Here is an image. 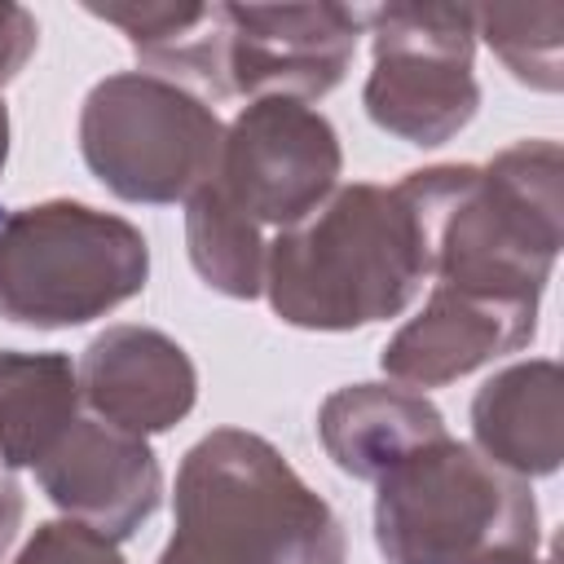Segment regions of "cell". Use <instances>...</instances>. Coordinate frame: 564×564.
<instances>
[{"label":"cell","mask_w":564,"mask_h":564,"mask_svg":"<svg viewBox=\"0 0 564 564\" xmlns=\"http://www.w3.org/2000/svg\"><path fill=\"white\" fill-rule=\"evenodd\" d=\"M419 207L441 286L542 304L564 247L560 141H516L485 167L436 163L397 181Z\"/></svg>","instance_id":"obj_1"},{"label":"cell","mask_w":564,"mask_h":564,"mask_svg":"<svg viewBox=\"0 0 564 564\" xmlns=\"http://www.w3.org/2000/svg\"><path fill=\"white\" fill-rule=\"evenodd\" d=\"M432 278L419 207L401 185H339L313 216L278 229L264 256L269 308L300 330H357L410 308Z\"/></svg>","instance_id":"obj_2"},{"label":"cell","mask_w":564,"mask_h":564,"mask_svg":"<svg viewBox=\"0 0 564 564\" xmlns=\"http://www.w3.org/2000/svg\"><path fill=\"white\" fill-rule=\"evenodd\" d=\"M176 529L159 564H344L335 507L313 494L278 445L216 427L176 467Z\"/></svg>","instance_id":"obj_3"},{"label":"cell","mask_w":564,"mask_h":564,"mask_svg":"<svg viewBox=\"0 0 564 564\" xmlns=\"http://www.w3.org/2000/svg\"><path fill=\"white\" fill-rule=\"evenodd\" d=\"M375 542L388 564H533L542 520L529 480L441 436L375 480Z\"/></svg>","instance_id":"obj_4"},{"label":"cell","mask_w":564,"mask_h":564,"mask_svg":"<svg viewBox=\"0 0 564 564\" xmlns=\"http://www.w3.org/2000/svg\"><path fill=\"white\" fill-rule=\"evenodd\" d=\"M145 234L101 207L48 198L0 216V317L31 330L97 322L145 291Z\"/></svg>","instance_id":"obj_5"},{"label":"cell","mask_w":564,"mask_h":564,"mask_svg":"<svg viewBox=\"0 0 564 564\" xmlns=\"http://www.w3.org/2000/svg\"><path fill=\"white\" fill-rule=\"evenodd\" d=\"M220 141L207 97L145 70L97 79L79 110V154L123 203H185L212 181Z\"/></svg>","instance_id":"obj_6"},{"label":"cell","mask_w":564,"mask_h":564,"mask_svg":"<svg viewBox=\"0 0 564 564\" xmlns=\"http://www.w3.org/2000/svg\"><path fill=\"white\" fill-rule=\"evenodd\" d=\"M375 66L361 106L375 128L436 150L454 141L480 106L476 9L467 4H379L366 9Z\"/></svg>","instance_id":"obj_7"},{"label":"cell","mask_w":564,"mask_h":564,"mask_svg":"<svg viewBox=\"0 0 564 564\" xmlns=\"http://www.w3.org/2000/svg\"><path fill=\"white\" fill-rule=\"evenodd\" d=\"M339 132L322 110L256 97L225 128L212 185L260 229H291L339 189Z\"/></svg>","instance_id":"obj_8"},{"label":"cell","mask_w":564,"mask_h":564,"mask_svg":"<svg viewBox=\"0 0 564 564\" xmlns=\"http://www.w3.org/2000/svg\"><path fill=\"white\" fill-rule=\"evenodd\" d=\"M229 97L317 101L344 84L366 9L352 4H220Z\"/></svg>","instance_id":"obj_9"},{"label":"cell","mask_w":564,"mask_h":564,"mask_svg":"<svg viewBox=\"0 0 564 564\" xmlns=\"http://www.w3.org/2000/svg\"><path fill=\"white\" fill-rule=\"evenodd\" d=\"M35 480L66 520L110 542H128L163 498V467L150 441L101 419H75L35 463Z\"/></svg>","instance_id":"obj_10"},{"label":"cell","mask_w":564,"mask_h":564,"mask_svg":"<svg viewBox=\"0 0 564 564\" xmlns=\"http://www.w3.org/2000/svg\"><path fill=\"white\" fill-rule=\"evenodd\" d=\"M538 335V304L432 286L427 304L383 344L379 366L401 388H445Z\"/></svg>","instance_id":"obj_11"},{"label":"cell","mask_w":564,"mask_h":564,"mask_svg":"<svg viewBox=\"0 0 564 564\" xmlns=\"http://www.w3.org/2000/svg\"><path fill=\"white\" fill-rule=\"evenodd\" d=\"M75 375L79 401H88L93 419L132 436L172 432L198 401L189 352L154 326H106L84 348Z\"/></svg>","instance_id":"obj_12"},{"label":"cell","mask_w":564,"mask_h":564,"mask_svg":"<svg viewBox=\"0 0 564 564\" xmlns=\"http://www.w3.org/2000/svg\"><path fill=\"white\" fill-rule=\"evenodd\" d=\"M560 392L564 375L551 357H529L485 379L471 397L476 449L520 480L555 476L564 458Z\"/></svg>","instance_id":"obj_13"},{"label":"cell","mask_w":564,"mask_h":564,"mask_svg":"<svg viewBox=\"0 0 564 564\" xmlns=\"http://www.w3.org/2000/svg\"><path fill=\"white\" fill-rule=\"evenodd\" d=\"M317 436L326 458L352 480H379L414 449L449 436L445 414L401 383H348L317 410Z\"/></svg>","instance_id":"obj_14"},{"label":"cell","mask_w":564,"mask_h":564,"mask_svg":"<svg viewBox=\"0 0 564 564\" xmlns=\"http://www.w3.org/2000/svg\"><path fill=\"white\" fill-rule=\"evenodd\" d=\"M93 18L119 26L141 57L145 75L229 97L225 84V18L220 4H163V0H115L84 4Z\"/></svg>","instance_id":"obj_15"},{"label":"cell","mask_w":564,"mask_h":564,"mask_svg":"<svg viewBox=\"0 0 564 564\" xmlns=\"http://www.w3.org/2000/svg\"><path fill=\"white\" fill-rule=\"evenodd\" d=\"M79 419V375L66 352L0 348V463L35 467Z\"/></svg>","instance_id":"obj_16"},{"label":"cell","mask_w":564,"mask_h":564,"mask_svg":"<svg viewBox=\"0 0 564 564\" xmlns=\"http://www.w3.org/2000/svg\"><path fill=\"white\" fill-rule=\"evenodd\" d=\"M185 251L212 291L229 300H256L264 291V229L247 220L212 181L185 198Z\"/></svg>","instance_id":"obj_17"},{"label":"cell","mask_w":564,"mask_h":564,"mask_svg":"<svg viewBox=\"0 0 564 564\" xmlns=\"http://www.w3.org/2000/svg\"><path fill=\"white\" fill-rule=\"evenodd\" d=\"M476 35L498 53V62L538 93H560L564 84V9H476Z\"/></svg>","instance_id":"obj_18"},{"label":"cell","mask_w":564,"mask_h":564,"mask_svg":"<svg viewBox=\"0 0 564 564\" xmlns=\"http://www.w3.org/2000/svg\"><path fill=\"white\" fill-rule=\"evenodd\" d=\"M13 564H128V560L119 555V542L101 538L88 524L44 520V524H35V533L26 538V546L18 551Z\"/></svg>","instance_id":"obj_19"},{"label":"cell","mask_w":564,"mask_h":564,"mask_svg":"<svg viewBox=\"0 0 564 564\" xmlns=\"http://www.w3.org/2000/svg\"><path fill=\"white\" fill-rule=\"evenodd\" d=\"M35 40H40L35 13L22 9V4L0 0V88H4L9 79H18V70L31 62Z\"/></svg>","instance_id":"obj_20"},{"label":"cell","mask_w":564,"mask_h":564,"mask_svg":"<svg viewBox=\"0 0 564 564\" xmlns=\"http://www.w3.org/2000/svg\"><path fill=\"white\" fill-rule=\"evenodd\" d=\"M22 516H26V498H22V485H18V476H13V471L0 463V564H4L9 546L18 542Z\"/></svg>","instance_id":"obj_21"},{"label":"cell","mask_w":564,"mask_h":564,"mask_svg":"<svg viewBox=\"0 0 564 564\" xmlns=\"http://www.w3.org/2000/svg\"><path fill=\"white\" fill-rule=\"evenodd\" d=\"M4 163H9V106L0 97V172H4Z\"/></svg>","instance_id":"obj_22"},{"label":"cell","mask_w":564,"mask_h":564,"mask_svg":"<svg viewBox=\"0 0 564 564\" xmlns=\"http://www.w3.org/2000/svg\"><path fill=\"white\" fill-rule=\"evenodd\" d=\"M533 564H555V560H533Z\"/></svg>","instance_id":"obj_23"}]
</instances>
